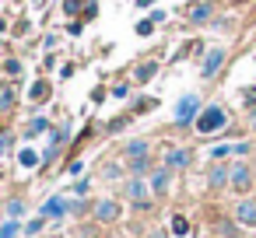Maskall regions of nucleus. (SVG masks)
<instances>
[{"mask_svg": "<svg viewBox=\"0 0 256 238\" xmlns=\"http://www.w3.org/2000/svg\"><path fill=\"white\" fill-rule=\"evenodd\" d=\"M168 182H172V168H165V165H162V168H154V172H151V182H148V186H151V193H154V196H162V193H168Z\"/></svg>", "mask_w": 256, "mask_h": 238, "instance_id": "9", "label": "nucleus"}, {"mask_svg": "<svg viewBox=\"0 0 256 238\" xmlns=\"http://www.w3.org/2000/svg\"><path fill=\"white\" fill-rule=\"evenodd\" d=\"M207 186H214V189H221V186H228V165H221V161H214V165H210V175H207Z\"/></svg>", "mask_w": 256, "mask_h": 238, "instance_id": "12", "label": "nucleus"}, {"mask_svg": "<svg viewBox=\"0 0 256 238\" xmlns=\"http://www.w3.org/2000/svg\"><path fill=\"white\" fill-rule=\"evenodd\" d=\"M228 154H232V144H218V147L210 151V158H214V161H221V158H228Z\"/></svg>", "mask_w": 256, "mask_h": 238, "instance_id": "24", "label": "nucleus"}, {"mask_svg": "<svg viewBox=\"0 0 256 238\" xmlns=\"http://www.w3.org/2000/svg\"><path fill=\"white\" fill-rule=\"evenodd\" d=\"M0 210H4V200H0Z\"/></svg>", "mask_w": 256, "mask_h": 238, "instance_id": "36", "label": "nucleus"}, {"mask_svg": "<svg viewBox=\"0 0 256 238\" xmlns=\"http://www.w3.org/2000/svg\"><path fill=\"white\" fill-rule=\"evenodd\" d=\"M11 144H14V137H11V133H0V158L11 151Z\"/></svg>", "mask_w": 256, "mask_h": 238, "instance_id": "25", "label": "nucleus"}, {"mask_svg": "<svg viewBox=\"0 0 256 238\" xmlns=\"http://www.w3.org/2000/svg\"><path fill=\"white\" fill-rule=\"evenodd\" d=\"M249 151H252V147H249L246 140H242V144H232V154H238V158H242V154H249Z\"/></svg>", "mask_w": 256, "mask_h": 238, "instance_id": "27", "label": "nucleus"}, {"mask_svg": "<svg viewBox=\"0 0 256 238\" xmlns=\"http://www.w3.org/2000/svg\"><path fill=\"white\" fill-rule=\"evenodd\" d=\"M102 172H106V179H116V175H120V165H116V161H109Z\"/></svg>", "mask_w": 256, "mask_h": 238, "instance_id": "28", "label": "nucleus"}, {"mask_svg": "<svg viewBox=\"0 0 256 238\" xmlns=\"http://www.w3.org/2000/svg\"><path fill=\"white\" fill-rule=\"evenodd\" d=\"M42 130H50V119H42V116H36L28 126H25V137H39Z\"/></svg>", "mask_w": 256, "mask_h": 238, "instance_id": "18", "label": "nucleus"}, {"mask_svg": "<svg viewBox=\"0 0 256 238\" xmlns=\"http://www.w3.org/2000/svg\"><path fill=\"white\" fill-rule=\"evenodd\" d=\"M193 126H196V133L210 137V133H218V130L228 126V112L221 105H207V109H200V116L193 119Z\"/></svg>", "mask_w": 256, "mask_h": 238, "instance_id": "1", "label": "nucleus"}, {"mask_svg": "<svg viewBox=\"0 0 256 238\" xmlns=\"http://www.w3.org/2000/svg\"><path fill=\"white\" fill-rule=\"evenodd\" d=\"M190 161H193V158H190V151H186V147H168L162 165H165V168H172V172H182V168H190Z\"/></svg>", "mask_w": 256, "mask_h": 238, "instance_id": "6", "label": "nucleus"}, {"mask_svg": "<svg viewBox=\"0 0 256 238\" xmlns=\"http://www.w3.org/2000/svg\"><path fill=\"white\" fill-rule=\"evenodd\" d=\"M224 56H228V53H224L221 46H214V49H207V53H204V63H200V74H204V77H214V74L221 70V63H224Z\"/></svg>", "mask_w": 256, "mask_h": 238, "instance_id": "5", "label": "nucleus"}, {"mask_svg": "<svg viewBox=\"0 0 256 238\" xmlns=\"http://www.w3.org/2000/svg\"><path fill=\"white\" fill-rule=\"evenodd\" d=\"M109 238H112V235H109Z\"/></svg>", "mask_w": 256, "mask_h": 238, "instance_id": "37", "label": "nucleus"}, {"mask_svg": "<svg viewBox=\"0 0 256 238\" xmlns=\"http://www.w3.org/2000/svg\"><path fill=\"white\" fill-rule=\"evenodd\" d=\"M18 161H22V168H36V165H42V154H36L32 147H22Z\"/></svg>", "mask_w": 256, "mask_h": 238, "instance_id": "17", "label": "nucleus"}, {"mask_svg": "<svg viewBox=\"0 0 256 238\" xmlns=\"http://www.w3.org/2000/svg\"><path fill=\"white\" fill-rule=\"evenodd\" d=\"M151 32H154V21H151V18H148V21H140V25H137V35H151Z\"/></svg>", "mask_w": 256, "mask_h": 238, "instance_id": "26", "label": "nucleus"}, {"mask_svg": "<svg viewBox=\"0 0 256 238\" xmlns=\"http://www.w3.org/2000/svg\"><path fill=\"white\" fill-rule=\"evenodd\" d=\"M18 235H22V224H18V221L0 224V238H18Z\"/></svg>", "mask_w": 256, "mask_h": 238, "instance_id": "21", "label": "nucleus"}, {"mask_svg": "<svg viewBox=\"0 0 256 238\" xmlns=\"http://www.w3.org/2000/svg\"><path fill=\"white\" fill-rule=\"evenodd\" d=\"M154 74H158V63H140V67L134 70V81H137V84H148Z\"/></svg>", "mask_w": 256, "mask_h": 238, "instance_id": "14", "label": "nucleus"}, {"mask_svg": "<svg viewBox=\"0 0 256 238\" xmlns=\"http://www.w3.org/2000/svg\"><path fill=\"white\" fill-rule=\"evenodd\" d=\"M196 116H200V98L196 95H182L179 105H176V123L179 126H190Z\"/></svg>", "mask_w": 256, "mask_h": 238, "instance_id": "3", "label": "nucleus"}, {"mask_svg": "<svg viewBox=\"0 0 256 238\" xmlns=\"http://www.w3.org/2000/svg\"><path fill=\"white\" fill-rule=\"evenodd\" d=\"M126 95H130L126 84H116V88H112V98H126Z\"/></svg>", "mask_w": 256, "mask_h": 238, "instance_id": "29", "label": "nucleus"}, {"mask_svg": "<svg viewBox=\"0 0 256 238\" xmlns=\"http://www.w3.org/2000/svg\"><path fill=\"white\" fill-rule=\"evenodd\" d=\"M46 91H50V84H46V81H36V84H32V91H28V98H32V102H42V98H46Z\"/></svg>", "mask_w": 256, "mask_h": 238, "instance_id": "22", "label": "nucleus"}, {"mask_svg": "<svg viewBox=\"0 0 256 238\" xmlns=\"http://www.w3.org/2000/svg\"><path fill=\"white\" fill-rule=\"evenodd\" d=\"M126 196H130L134 207H140V210L151 207V186H148L144 179H130V182H126Z\"/></svg>", "mask_w": 256, "mask_h": 238, "instance_id": "4", "label": "nucleus"}, {"mask_svg": "<svg viewBox=\"0 0 256 238\" xmlns=\"http://www.w3.org/2000/svg\"><path fill=\"white\" fill-rule=\"evenodd\" d=\"M81 4H84V0H67V4H64V11H67V14H74Z\"/></svg>", "mask_w": 256, "mask_h": 238, "instance_id": "30", "label": "nucleus"}, {"mask_svg": "<svg viewBox=\"0 0 256 238\" xmlns=\"http://www.w3.org/2000/svg\"><path fill=\"white\" fill-rule=\"evenodd\" d=\"M228 186H232L235 193H249V189H252V172H249L246 161H232V165H228Z\"/></svg>", "mask_w": 256, "mask_h": 238, "instance_id": "2", "label": "nucleus"}, {"mask_svg": "<svg viewBox=\"0 0 256 238\" xmlns=\"http://www.w3.org/2000/svg\"><path fill=\"white\" fill-rule=\"evenodd\" d=\"M148 172H151V158H148V154H144V158H130V175H134V179H144Z\"/></svg>", "mask_w": 256, "mask_h": 238, "instance_id": "13", "label": "nucleus"}, {"mask_svg": "<svg viewBox=\"0 0 256 238\" xmlns=\"http://www.w3.org/2000/svg\"><path fill=\"white\" fill-rule=\"evenodd\" d=\"M42 221H46V217H36V221H28V224H25V228H22V231H25V235H28V238H36V235H39V231H42Z\"/></svg>", "mask_w": 256, "mask_h": 238, "instance_id": "23", "label": "nucleus"}, {"mask_svg": "<svg viewBox=\"0 0 256 238\" xmlns=\"http://www.w3.org/2000/svg\"><path fill=\"white\" fill-rule=\"evenodd\" d=\"M18 102V88L14 84H0V109H11Z\"/></svg>", "mask_w": 256, "mask_h": 238, "instance_id": "15", "label": "nucleus"}, {"mask_svg": "<svg viewBox=\"0 0 256 238\" xmlns=\"http://www.w3.org/2000/svg\"><path fill=\"white\" fill-rule=\"evenodd\" d=\"M8 214H11V221H22V217L28 214V207H25L22 200H8Z\"/></svg>", "mask_w": 256, "mask_h": 238, "instance_id": "19", "label": "nucleus"}, {"mask_svg": "<svg viewBox=\"0 0 256 238\" xmlns=\"http://www.w3.org/2000/svg\"><path fill=\"white\" fill-rule=\"evenodd\" d=\"M4 28H8V25H4V18H0V32H4Z\"/></svg>", "mask_w": 256, "mask_h": 238, "instance_id": "34", "label": "nucleus"}, {"mask_svg": "<svg viewBox=\"0 0 256 238\" xmlns=\"http://www.w3.org/2000/svg\"><path fill=\"white\" fill-rule=\"evenodd\" d=\"M235 221L246 224V228H256V200L242 196V200L235 203Z\"/></svg>", "mask_w": 256, "mask_h": 238, "instance_id": "7", "label": "nucleus"}, {"mask_svg": "<svg viewBox=\"0 0 256 238\" xmlns=\"http://www.w3.org/2000/svg\"><path fill=\"white\" fill-rule=\"evenodd\" d=\"M172 235H179V238H182V235H190V221H186L182 214H176V217H172Z\"/></svg>", "mask_w": 256, "mask_h": 238, "instance_id": "20", "label": "nucleus"}, {"mask_svg": "<svg viewBox=\"0 0 256 238\" xmlns=\"http://www.w3.org/2000/svg\"><path fill=\"white\" fill-rule=\"evenodd\" d=\"M249 126H252V133H256V109H252V119H249Z\"/></svg>", "mask_w": 256, "mask_h": 238, "instance_id": "32", "label": "nucleus"}, {"mask_svg": "<svg viewBox=\"0 0 256 238\" xmlns=\"http://www.w3.org/2000/svg\"><path fill=\"white\" fill-rule=\"evenodd\" d=\"M148 151H151V144H148V140H130L123 154H126V158H144Z\"/></svg>", "mask_w": 256, "mask_h": 238, "instance_id": "16", "label": "nucleus"}, {"mask_svg": "<svg viewBox=\"0 0 256 238\" xmlns=\"http://www.w3.org/2000/svg\"><path fill=\"white\" fill-rule=\"evenodd\" d=\"M116 217H120V203H116V200H98V203H95V221L109 224V221H116Z\"/></svg>", "mask_w": 256, "mask_h": 238, "instance_id": "10", "label": "nucleus"}, {"mask_svg": "<svg viewBox=\"0 0 256 238\" xmlns=\"http://www.w3.org/2000/svg\"><path fill=\"white\" fill-rule=\"evenodd\" d=\"M210 14H214L210 4H190L186 7V21L190 25H204V21H210Z\"/></svg>", "mask_w": 256, "mask_h": 238, "instance_id": "11", "label": "nucleus"}, {"mask_svg": "<svg viewBox=\"0 0 256 238\" xmlns=\"http://www.w3.org/2000/svg\"><path fill=\"white\" fill-rule=\"evenodd\" d=\"M148 4H154V0H137V7H148Z\"/></svg>", "mask_w": 256, "mask_h": 238, "instance_id": "33", "label": "nucleus"}, {"mask_svg": "<svg viewBox=\"0 0 256 238\" xmlns=\"http://www.w3.org/2000/svg\"><path fill=\"white\" fill-rule=\"evenodd\" d=\"M36 4H46V0H36Z\"/></svg>", "mask_w": 256, "mask_h": 238, "instance_id": "35", "label": "nucleus"}, {"mask_svg": "<svg viewBox=\"0 0 256 238\" xmlns=\"http://www.w3.org/2000/svg\"><path fill=\"white\" fill-rule=\"evenodd\" d=\"M64 214H70V200H67V196H50V200L42 203V217H46V221L64 217Z\"/></svg>", "mask_w": 256, "mask_h": 238, "instance_id": "8", "label": "nucleus"}, {"mask_svg": "<svg viewBox=\"0 0 256 238\" xmlns=\"http://www.w3.org/2000/svg\"><path fill=\"white\" fill-rule=\"evenodd\" d=\"M4 70H8V74H22V63H18V60H8V67H4Z\"/></svg>", "mask_w": 256, "mask_h": 238, "instance_id": "31", "label": "nucleus"}]
</instances>
